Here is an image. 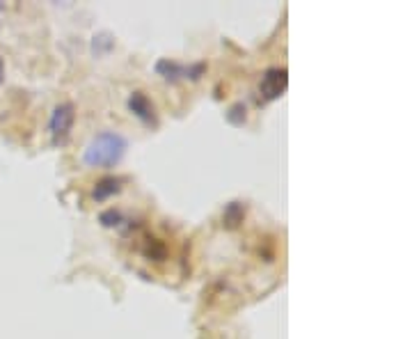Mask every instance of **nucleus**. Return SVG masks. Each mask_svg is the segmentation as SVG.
Segmentation results:
<instances>
[{"label": "nucleus", "mask_w": 412, "mask_h": 339, "mask_svg": "<svg viewBox=\"0 0 412 339\" xmlns=\"http://www.w3.org/2000/svg\"><path fill=\"white\" fill-rule=\"evenodd\" d=\"M76 113L71 104H60L55 106L53 115H51V136L55 143H65L67 136L71 133V126H74Z\"/></svg>", "instance_id": "obj_2"}, {"label": "nucleus", "mask_w": 412, "mask_h": 339, "mask_svg": "<svg viewBox=\"0 0 412 339\" xmlns=\"http://www.w3.org/2000/svg\"><path fill=\"white\" fill-rule=\"evenodd\" d=\"M3 74H5V67H3V58H0V83H3Z\"/></svg>", "instance_id": "obj_6"}, {"label": "nucleus", "mask_w": 412, "mask_h": 339, "mask_svg": "<svg viewBox=\"0 0 412 339\" xmlns=\"http://www.w3.org/2000/svg\"><path fill=\"white\" fill-rule=\"evenodd\" d=\"M129 108L140 117V120H145V122H152L154 120V106H152V101H149L142 92H136L129 99Z\"/></svg>", "instance_id": "obj_4"}, {"label": "nucleus", "mask_w": 412, "mask_h": 339, "mask_svg": "<svg viewBox=\"0 0 412 339\" xmlns=\"http://www.w3.org/2000/svg\"><path fill=\"white\" fill-rule=\"evenodd\" d=\"M126 152V140L124 136L115 131H103L97 138H92V143L85 147L83 159L90 168H113L122 161Z\"/></svg>", "instance_id": "obj_1"}, {"label": "nucleus", "mask_w": 412, "mask_h": 339, "mask_svg": "<svg viewBox=\"0 0 412 339\" xmlns=\"http://www.w3.org/2000/svg\"><path fill=\"white\" fill-rule=\"evenodd\" d=\"M287 90V69H271L261 78V94L266 99H277Z\"/></svg>", "instance_id": "obj_3"}, {"label": "nucleus", "mask_w": 412, "mask_h": 339, "mask_svg": "<svg viewBox=\"0 0 412 339\" xmlns=\"http://www.w3.org/2000/svg\"><path fill=\"white\" fill-rule=\"evenodd\" d=\"M120 179H103L97 184V188H94V200H106L108 195H115L117 191H120Z\"/></svg>", "instance_id": "obj_5"}]
</instances>
